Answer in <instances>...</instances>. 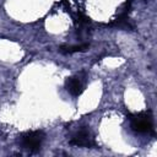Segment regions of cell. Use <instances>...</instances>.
I'll use <instances>...</instances> for the list:
<instances>
[{"label":"cell","instance_id":"4","mask_svg":"<svg viewBox=\"0 0 157 157\" xmlns=\"http://www.w3.org/2000/svg\"><path fill=\"white\" fill-rule=\"evenodd\" d=\"M65 88L66 91L74 96V97H77L82 93L83 91V80L80 77V76H71V77H67L66 78V82H65Z\"/></svg>","mask_w":157,"mask_h":157},{"label":"cell","instance_id":"3","mask_svg":"<svg viewBox=\"0 0 157 157\" xmlns=\"http://www.w3.org/2000/svg\"><path fill=\"white\" fill-rule=\"evenodd\" d=\"M70 144L74 146H78V147H93L96 145L94 142V137L92 135V132L90 131L88 128L83 126L81 129H78L70 139Z\"/></svg>","mask_w":157,"mask_h":157},{"label":"cell","instance_id":"1","mask_svg":"<svg viewBox=\"0 0 157 157\" xmlns=\"http://www.w3.org/2000/svg\"><path fill=\"white\" fill-rule=\"evenodd\" d=\"M130 126L135 132L139 134L153 132V121L148 113H137L131 115Z\"/></svg>","mask_w":157,"mask_h":157},{"label":"cell","instance_id":"2","mask_svg":"<svg viewBox=\"0 0 157 157\" xmlns=\"http://www.w3.org/2000/svg\"><path fill=\"white\" fill-rule=\"evenodd\" d=\"M44 139H45L44 132L40 130H36V131H28V132L23 134L20 139V142L23 148L33 152V151H37L40 148Z\"/></svg>","mask_w":157,"mask_h":157},{"label":"cell","instance_id":"5","mask_svg":"<svg viewBox=\"0 0 157 157\" xmlns=\"http://www.w3.org/2000/svg\"><path fill=\"white\" fill-rule=\"evenodd\" d=\"M88 48L87 43H82V44H77V45H63L60 47L59 52L64 53V54H71V53H76V52H85Z\"/></svg>","mask_w":157,"mask_h":157}]
</instances>
